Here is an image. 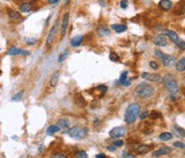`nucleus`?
Returning <instances> with one entry per match:
<instances>
[{"label": "nucleus", "instance_id": "79ce46f5", "mask_svg": "<svg viewBox=\"0 0 185 158\" xmlns=\"http://www.w3.org/2000/svg\"><path fill=\"white\" fill-rule=\"evenodd\" d=\"M116 149H117L116 146H110V145H109V146H107V149H108L109 152H115Z\"/></svg>", "mask_w": 185, "mask_h": 158}, {"label": "nucleus", "instance_id": "20e7f679", "mask_svg": "<svg viewBox=\"0 0 185 158\" xmlns=\"http://www.w3.org/2000/svg\"><path fill=\"white\" fill-rule=\"evenodd\" d=\"M68 133L71 138L73 139H76V140H81V139H85L88 135V129L84 128V127H73V128L69 129Z\"/></svg>", "mask_w": 185, "mask_h": 158}, {"label": "nucleus", "instance_id": "58836bf2", "mask_svg": "<svg viewBox=\"0 0 185 158\" xmlns=\"http://www.w3.org/2000/svg\"><path fill=\"white\" fill-rule=\"evenodd\" d=\"M173 145L176 147H179V149H184V143H182V142H174L173 143Z\"/></svg>", "mask_w": 185, "mask_h": 158}, {"label": "nucleus", "instance_id": "e433bc0d", "mask_svg": "<svg viewBox=\"0 0 185 158\" xmlns=\"http://www.w3.org/2000/svg\"><path fill=\"white\" fill-rule=\"evenodd\" d=\"M99 90H101L102 92H103V94L104 93H106L107 90H108V88H107V86H105V85H99V87H97Z\"/></svg>", "mask_w": 185, "mask_h": 158}, {"label": "nucleus", "instance_id": "5701e85b", "mask_svg": "<svg viewBox=\"0 0 185 158\" xmlns=\"http://www.w3.org/2000/svg\"><path fill=\"white\" fill-rule=\"evenodd\" d=\"M97 33L101 36V37H107V36H109V33H110V31H109V29L107 27H105V26H101V27H99V29H97Z\"/></svg>", "mask_w": 185, "mask_h": 158}, {"label": "nucleus", "instance_id": "39448f33", "mask_svg": "<svg viewBox=\"0 0 185 158\" xmlns=\"http://www.w3.org/2000/svg\"><path fill=\"white\" fill-rule=\"evenodd\" d=\"M154 54H155V56H157V57L162 60V62L164 64V66L169 67V66H171V65H173L174 57H172V56L168 55V54H164L162 51H158V50H156Z\"/></svg>", "mask_w": 185, "mask_h": 158}, {"label": "nucleus", "instance_id": "473e14b6", "mask_svg": "<svg viewBox=\"0 0 185 158\" xmlns=\"http://www.w3.org/2000/svg\"><path fill=\"white\" fill-rule=\"evenodd\" d=\"M75 157H78V158H87L88 157V154L84 151H79L75 154Z\"/></svg>", "mask_w": 185, "mask_h": 158}, {"label": "nucleus", "instance_id": "393cba45", "mask_svg": "<svg viewBox=\"0 0 185 158\" xmlns=\"http://www.w3.org/2000/svg\"><path fill=\"white\" fill-rule=\"evenodd\" d=\"M75 102H76V104L78 105V107H80V108H84L85 105H86V101H85L84 97L81 96V95H77V96L75 97Z\"/></svg>", "mask_w": 185, "mask_h": 158}, {"label": "nucleus", "instance_id": "ea45409f", "mask_svg": "<svg viewBox=\"0 0 185 158\" xmlns=\"http://www.w3.org/2000/svg\"><path fill=\"white\" fill-rule=\"evenodd\" d=\"M148 116H149V111L146 110L145 112H143L141 115H140V119H145L146 117H148Z\"/></svg>", "mask_w": 185, "mask_h": 158}, {"label": "nucleus", "instance_id": "a211bd4d", "mask_svg": "<svg viewBox=\"0 0 185 158\" xmlns=\"http://www.w3.org/2000/svg\"><path fill=\"white\" fill-rule=\"evenodd\" d=\"M113 29L115 30L117 33H121V32H124L125 30L127 29V27L124 25V24H113Z\"/></svg>", "mask_w": 185, "mask_h": 158}, {"label": "nucleus", "instance_id": "4468645a", "mask_svg": "<svg viewBox=\"0 0 185 158\" xmlns=\"http://www.w3.org/2000/svg\"><path fill=\"white\" fill-rule=\"evenodd\" d=\"M171 152V149L168 146H163L160 149H158L157 151L154 152L153 156L154 157H160V156H163V155H166V154H169Z\"/></svg>", "mask_w": 185, "mask_h": 158}, {"label": "nucleus", "instance_id": "6ab92c4d", "mask_svg": "<svg viewBox=\"0 0 185 158\" xmlns=\"http://www.w3.org/2000/svg\"><path fill=\"white\" fill-rule=\"evenodd\" d=\"M127 75H129V72L124 71V72H122L121 76H120V83H121L122 85H124V86L131 85V81H127Z\"/></svg>", "mask_w": 185, "mask_h": 158}, {"label": "nucleus", "instance_id": "1a4fd4ad", "mask_svg": "<svg viewBox=\"0 0 185 158\" xmlns=\"http://www.w3.org/2000/svg\"><path fill=\"white\" fill-rule=\"evenodd\" d=\"M8 54H9L10 56H15V55H29V52L22 50V48H17V47H15V46H12V47L9 50V52H8Z\"/></svg>", "mask_w": 185, "mask_h": 158}, {"label": "nucleus", "instance_id": "423d86ee", "mask_svg": "<svg viewBox=\"0 0 185 158\" xmlns=\"http://www.w3.org/2000/svg\"><path fill=\"white\" fill-rule=\"evenodd\" d=\"M141 78L145 79V80L148 81H151V82H155V83H163V76L160 75V74H151V73H148V72H143L141 74Z\"/></svg>", "mask_w": 185, "mask_h": 158}, {"label": "nucleus", "instance_id": "de8ad7c7", "mask_svg": "<svg viewBox=\"0 0 185 158\" xmlns=\"http://www.w3.org/2000/svg\"><path fill=\"white\" fill-rule=\"evenodd\" d=\"M71 0H66V5H69V3H70Z\"/></svg>", "mask_w": 185, "mask_h": 158}, {"label": "nucleus", "instance_id": "a878e982", "mask_svg": "<svg viewBox=\"0 0 185 158\" xmlns=\"http://www.w3.org/2000/svg\"><path fill=\"white\" fill-rule=\"evenodd\" d=\"M172 138H173V135L170 132H163L162 135H160V141H164V142L169 141V140H171Z\"/></svg>", "mask_w": 185, "mask_h": 158}, {"label": "nucleus", "instance_id": "c85d7f7f", "mask_svg": "<svg viewBox=\"0 0 185 158\" xmlns=\"http://www.w3.org/2000/svg\"><path fill=\"white\" fill-rule=\"evenodd\" d=\"M68 56H69V50H66L63 53H62V54H61L60 56H59L58 61H59V62H63L64 60H66V58L68 57Z\"/></svg>", "mask_w": 185, "mask_h": 158}, {"label": "nucleus", "instance_id": "4c0bfd02", "mask_svg": "<svg viewBox=\"0 0 185 158\" xmlns=\"http://www.w3.org/2000/svg\"><path fill=\"white\" fill-rule=\"evenodd\" d=\"M120 7H121L122 9H126V8H127V1H126V0H122L121 2H120Z\"/></svg>", "mask_w": 185, "mask_h": 158}, {"label": "nucleus", "instance_id": "ddd939ff", "mask_svg": "<svg viewBox=\"0 0 185 158\" xmlns=\"http://www.w3.org/2000/svg\"><path fill=\"white\" fill-rule=\"evenodd\" d=\"M69 16L70 14L66 13L63 16V19H62V23H61V34L64 36L66 32V29H68V26H69Z\"/></svg>", "mask_w": 185, "mask_h": 158}, {"label": "nucleus", "instance_id": "f3484780", "mask_svg": "<svg viewBox=\"0 0 185 158\" xmlns=\"http://www.w3.org/2000/svg\"><path fill=\"white\" fill-rule=\"evenodd\" d=\"M31 10H32V5L30 2H27V1L19 5V12H22V13H28Z\"/></svg>", "mask_w": 185, "mask_h": 158}, {"label": "nucleus", "instance_id": "f704fd0d", "mask_svg": "<svg viewBox=\"0 0 185 158\" xmlns=\"http://www.w3.org/2000/svg\"><path fill=\"white\" fill-rule=\"evenodd\" d=\"M123 141H121V140H116L115 142H113V145H115L116 147H120V146H123Z\"/></svg>", "mask_w": 185, "mask_h": 158}, {"label": "nucleus", "instance_id": "9b49d317", "mask_svg": "<svg viewBox=\"0 0 185 158\" xmlns=\"http://www.w3.org/2000/svg\"><path fill=\"white\" fill-rule=\"evenodd\" d=\"M152 147H153V145H151V144L150 145H137V146L134 147V149H135L138 154H146V153H148V152L151 151Z\"/></svg>", "mask_w": 185, "mask_h": 158}, {"label": "nucleus", "instance_id": "37998d69", "mask_svg": "<svg viewBox=\"0 0 185 158\" xmlns=\"http://www.w3.org/2000/svg\"><path fill=\"white\" fill-rule=\"evenodd\" d=\"M59 0H47V2L49 3V5H55V3L58 2Z\"/></svg>", "mask_w": 185, "mask_h": 158}, {"label": "nucleus", "instance_id": "bb28decb", "mask_svg": "<svg viewBox=\"0 0 185 158\" xmlns=\"http://www.w3.org/2000/svg\"><path fill=\"white\" fill-rule=\"evenodd\" d=\"M172 130H173V132L176 133L178 137H180V138H184L185 137V131H184V129H183V128H180V127H178V126H173Z\"/></svg>", "mask_w": 185, "mask_h": 158}, {"label": "nucleus", "instance_id": "c9c22d12", "mask_svg": "<svg viewBox=\"0 0 185 158\" xmlns=\"http://www.w3.org/2000/svg\"><path fill=\"white\" fill-rule=\"evenodd\" d=\"M150 67H151L152 69H154V70H157L158 69V64L155 61H151L150 62Z\"/></svg>", "mask_w": 185, "mask_h": 158}, {"label": "nucleus", "instance_id": "09e8293b", "mask_svg": "<svg viewBox=\"0 0 185 158\" xmlns=\"http://www.w3.org/2000/svg\"><path fill=\"white\" fill-rule=\"evenodd\" d=\"M94 125H99V121H97V119L96 121H94Z\"/></svg>", "mask_w": 185, "mask_h": 158}, {"label": "nucleus", "instance_id": "a19ab883", "mask_svg": "<svg viewBox=\"0 0 185 158\" xmlns=\"http://www.w3.org/2000/svg\"><path fill=\"white\" fill-rule=\"evenodd\" d=\"M52 157H58V158H66V155H64V154H61V153H57V154H54L52 155Z\"/></svg>", "mask_w": 185, "mask_h": 158}, {"label": "nucleus", "instance_id": "72a5a7b5", "mask_svg": "<svg viewBox=\"0 0 185 158\" xmlns=\"http://www.w3.org/2000/svg\"><path fill=\"white\" fill-rule=\"evenodd\" d=\"M109 58H110V60H113V61H119V59H120L119 55H118L117 53H115V52L110 53V55H109Z\"/></svg>", "mask_w": 185, "mask_h": 158}, {"label": "nucleus", "instance_id": "dca6fc26", "mask_svg": "<svg viewBox=\"0 0 185 158\" xmlns=\"http://www.w3.org/2000/svg\"><path fill=\"white\" fill-rule=\"evenodd\" d=\"M59 78H60V71H55L52 73V75L50 76V80H49V85L52 87H56L57 84H58V81H59Z\"/></svg>", "mask_w": 185, "mask_h": 158}, {"label": "nucleus", "instance_id": "0eeeda50", "mask_svg": "<svg viewBox=\"0 0 185 158\" xmlns=\"http://www.w3.org/2000/svg\"><path fill=\"white\" fill-rule=\"evenodd\" d=\"M125 132H126L125 127H116V128H113V130H110L109 135H110L113 139H120V138L123 137V135H125Z\"/></svg>", "mask_w": 185, "mask_h": 158}, {"label": "nucleus", "instance_id": "7ed1b4c3", "mask_svg": "<svg viewBox=\"0 0 185 158\" xmlns=\"http://www.w3.org/2000/svg\"><path fill=\"white\" fill-rule=\"evenodd\" d=\"M135 93L142 99H148L154 95V88L147 83H141L135 88Z\"/></svg>", "mask_w": 185, "mask_h": 158}, {"label": "nucleus", "instance_id": "b1692460", "mask_svg": "<svg viewBox=\"0 0 185 158\" xmlns=\"http://www.w3.org/2000/svg\"><path fill=\"white\" fill-rule=\"evenodd\" d=\"M177 70L179 72H183L185 70V58L182 57L178 62H177V66H176Z\"/></svg>", "mask_w": 185, "mask_h": 158}, {"label": "nucleus", "instance_id": "f8f14e48", "mask_svg": "<svg viewBox=\"0 0 185 158\" xmlns=\"http://www.w3.org/2000/svg\"><path fill=\"white\" fill-rule=\"evenodd\" d=\"M57 28H58V24H56V25L54 26V28H52V29H50L49 33H48V36H47V39H46V45H47V46H49L50 44L52 43V41H54V38H55V34H56Z\"/></svg>", "mask_w": 185, "mask_h": 158}, {"label": "nucleus", "instance_id": "c756f323", "mask_svg": "<svg viewBox=\"0 0 185 158\" xmlns=\"http://www.w3.org/2000/svg\"><path fill=\"white\" fill-rule=\"evenodd\" d=\"M174 44H176V45L178 46V47L180 48V50H182V51L185 50V43H184V41H183V40L178 39L176 42H174Z\"/></svg>", "mask_w": 185, "mask_h": 158}, {"label": "nucleus", "instance_id": "2f4dec72", "mask_svg": "<svg viewBox=\"0 0 185 158\" xmlns=\"http://www.w3.org/2000/svg\"><path fill=\"white\" fill-rule=\"evenodd\" d=\"M23 96H24V90H22V92L18 93L17 95H15L14 97H12V101H19V100H22Z\"/></svg>", "mask_w": 185, "mask_h": 158}, {"label": "nucleus", "instance_id": "cd10ccee", "mask_svg": "<svg viewBox=\"0 0 185 158\" xmlns=\"http://www.w3.org/2000/svg\"><path fill=\"white\" fill-rule=\"evenodd\" d=\"M59 130H60V128H59L57 125H50V126L47 128V135H55L56 132H58Z\"/></svg>", "mask_w": 185, "mask_h": 158}, {"label": "nucleus", "instance_id": "f257e3e1", "mask_svg": "<svg viewBox=\"0 0 185 158\" xmlns=\"http://www.w3.org/2000/svg\"><path fill=\"white\" fill-rule=\"evenodd\" d=\"M140 114V107L138 103H132L127 107L124 114V121L126 124H133Z\"/></svg>", "mask_w": 185, "mask_h": 158}, {"label": "nucleus", "instance_id": "412c9836", "mask_svg": "<svg viewBox=\"0 0 185 158\" xmlns=\"http://www.w3.org/2000/svg\"><path fill=\"white\" fill-rule=\"evenodd\" d=\"M9 17H10V19H12V21L16 22V21H19L20 17H22V15H20V13H19L18 11L10 10V11H9Z\"/></svg>", "mask_w": 185, "mask_h": 158}, {"label": "nucleus", "instance_id": "a18cd8bd", "mask_svg": "<svg viewBox=\"0 0 185 158\" xmlns=\"http://www.w3.org/2000/svg\"><path fill=\"white\" fill-rule=\"evenodd\" d=\"M95 157L96 158H105L106 157V155H105V154H99V155H96Z\"/></svg>", "mask_w": 185, "mask_h": 158}, {"label": "nucleus", "instance_id": "9d476101", "mask_svg": "<svg viewBox=\"0 0 185 158\" xmlns=\"http://www.w3.org/2000/svg\"><path fill=\"white\" fill-rule=\"evenodd\" d=\"M158 7L163 10V11H169V10L172 9L173 5L170 0H160V3H158Z\"/></svg>", "mask_w": 185, "mask_h": 158}, {"label": "nucleus", "instance_id": "6e6552de", "mask_svg": "<svg viewBox=\"0 0 185 158\" xmlns=\"http://www.w3.org/2000/svg\"><path fill=\"white\" fill-rule=\"evenodd\" d=\"M153 43L155 45L160 46V47H163V46L167 45V38H166L165 34H158L153 39Z\"/></svg>", "mask_w": 185, "mask_h": 158}, {"label": "nucleus", "instance_id": "8fccbe9b", "mask_svg": "<svg viewBox=\"0 0 185 158\" xmlns=\"http://www.w3.org/2000/svg\"><path fill=\"white\" fill-rule=\"evenodd\" d=\"M13 1H15V2H18V1H23V0H13Z\"/></svg>", "mask_w": 185, "mask_h": 158}, {"label": "nucleus", "instance_id": "2eb2a0df", "mask_svg": "<svg viewBox=\"0 0 185 158\" xmlns=\"http://www.w3.org/2000/svg\"><path fill=\"white\" fill-rule=\"evenodd\" d=\"M82 42H84V36L79 34V36H75L74 38L71 39V45H72L73 47H77V46L80 45Z\"/></svg>", "mask_w": 185, "mask_h": 158}, {"label": "nucleus", "instance_id": "aec40b11", "mask_svg": "<svg viewBox=\"0 0 185 158\" xmlns=\"http://www.w3.org/2000/svg\"><path fill=\"white\" fill-rule=\"evenodd\" d=\"M57 126H58L60 129H66L70 127V121H68V119H66V118H61V119H59L58 123H57Z\"/></svg>", "mask_w": 185, "mask_h": 158}, {"label": "nucleus", "instance_id": "f03ea898", "mask_svg": "<svg viewBox=\"0 0 185 158\" xmlns=\"http://www.w3.org/2000/svg\"><path fill=\"white\" fill-rule=\"evenodd\" d=\"M163 82L165 84L166 88L168 90V92L171 95V99H174V96L179 94V85L177 80L174 79V76L172 74H166L164 78H163Z\"/></svg>", "mask_w": 185, "mask_h": 158}, {"label": "nucleus", "instance_id": "7c9ffc66", "mask_svg": "<svg viewBox=\"0 0 185 158\" xmlns=\"http://www.w3.org/2000/svg\"><path fill=\"white\" fill-rule=\"evenodd\" d=\"M25 42L28 45H34V44L38 43V40L34 39V38H25Z\"/></svg>", "mask_w": 185, "mask_h": 158}, {"label": "nucleus", "instance_id": "49530a36", "mask_svg": "<svg viewBox=\"0 0 185 158\" xmlns=\"http://www.w3.org/2000/svg\"><path fill=\"white\" fill-rule=\"evenodd\" d=\"M152 117H153V118H155V117H160V114H158V113L154 112L153 114H152Z\"/></svg>", "mask_w": 185, "mask_h": 158}, {"label": "nucleus", "instance_id": "c03bdc74", "mask_svg": "<svg viewBox=\"0 0 185 158\" xmlns=\"http://www.w3.org/2000/svg\"><path fill=\"white\" fill-rule=\"evenodd\" d=\"M122 157H134L133 155H129V153L127 152H124L123 153V155H122Z\"/></svg>", "mask_w": 185, "mask_h": 158}, {"label": "nucleus", "instance_id": "4be33fe9", "mask_svg": "<svg viewBox=\"0 0 185 158\" xmlns=\"http://www.w3.org/2000/svg\"><path fill=\"white\" fill-rule=\"evenodd\" d=\"M164 34H165V36H167V37L169 38V39L171 40L173 43L179 39L178 34H177L174 31H172V30H165V31H164Z\"/></svg>", "mask_w": 185, "mask_h": 158}]
</instances>
